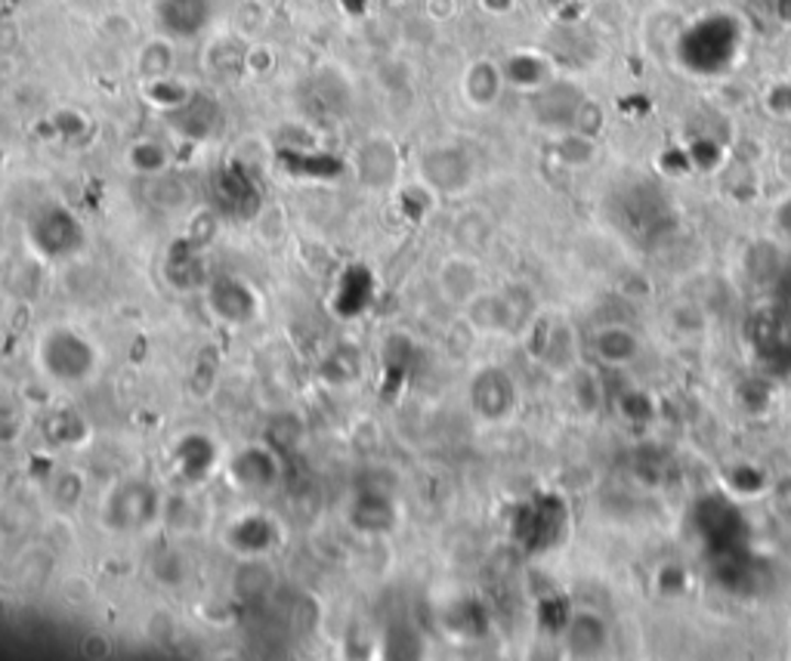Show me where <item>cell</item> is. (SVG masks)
<instances>
[{
    "mask_svg": "<svg viewBox=\"0 0 791 661\" xmlns=\"http://www.w3.org/2000/svg\"><path fill=\"white\" fill-rule=\"evenodd\" d=\"M7 3H25V0H7Z\"/></svg>",
    "mask_w": 791,
    "mask_h": 661,
    "instance_id": "ac0fdd59",
    "label": "cell"
},
{
    "mask_svg": "<svg viewBox=\"0 0 791 661\" xmlns=\"http://www.w3.org/2000/svg\"><path fill=\"white\" fill-rule=\"evenodd\" d=\"M29 245L47 260H71L87 248V229L68 208L47 201L29 216Z\"/></svg>",
    "mask_w": 791,
    "mask_h": 661,
    "instance_id": "7a4b0ae2",
    "label": "cell"
},
{
    "mask_svg": "<svg viewBox=\"0 0 791 661\" xmlns=\"http://www.w3.org/2000/svg\"><path fill=\"white\" fill-rule=\"evenodd\" d=\"M177 458H180V470L189 480H201V473L208 467H214V442H208L204 436H186Z\"/></svg>",
    "mask_w": 791,
    "mask_h": 661,
    "instance_id": "4fadbf2b",
    "label": "cell"
},
{
    "mask_svg": "<svg viewBox=\"0 0 791 661\" xmlns=\"http://www.w3.org/2000/svg\"><path fill=\"white\" fill-rule=\"evenodd\" d=\"M477 279V266L470 264V260H464V257H455V260H448L439 269V288H443L445 298L452 300V303H458V306H470L479 298Z\"/></svg>",
    "mask_w": 791,
    "mask_h": 661,
    "instance_id": "30bf717a",
    "label": "cell"
},
{
    "mask_svg": "<svg viewBox=\"0 0 791 661\" xmlns=\"http://www.w3.org/2000/svg\"><path fill=\"white\" fill-rule=\"evenodd\" d=\"M489 13H508L513 7V0H482Z\"/></svg>",
    "mask_w": 791,
    "mask_h": 661,
    "instance_id": "2e32d148",
    "label": "cell"
},
{
    "mask_svg": "<svg viewBox=\"0 0 791 661\" xmlns=\"http://www.w3.org/2000/svg\"><path fill=\"white\" fill-rule=\"evenodd\" d=\"M97 347L71 325L47 328L37 340L41 371L59 383H83L97 371Z\"/></svg>",
    "mask_w": 791,
    "mask_h": 661,
    "instance_id": "6da1fadb",
    "label": "cell"
},
{
    "mask_svg": "<svg viewBox=\"0 0 791 661\" xmlns=\"http://www.w3.org/2000/svg\"><path fill=\"white\" fill-rule=\"evenodd\" d=\"M161 516V501L155 495V489L148 482H124L109 495L105 504V519L109 529L140 531L152 526Z\"/></svg>",
    "mask_w": 791,
    "mask_h": 661,
    "instance_id": "3957f363",
    "label": "cell"
},
{
    "mask_svg": "<svg viewBox=\"0 0 791 661\" xmlns=\"http://www.w3.org/2000/svg\"><path fill=\"white\" fill-rule=\"evenodd\" d=\"M53 124L59 127V133L63 136H81V133H87V117L81 115V112H75V109H63V112H56L53 115Z\"/></svg>",
    "mask_w": 791,
    "mask_h": 661,
    "instance_id": "9a60e30c",
    "label": "cell"
},
{
    "mask_svg": "<svg viewBox=\"0 0 791 661\" xmlns=\"http://www.w3.org/2000/svg\"><path fill=\"white\" fill-rule=\"evenodd\" d=\"M421 173L430 186L443 189V192H458L470 182V161L464 158L461 149H452V146H443V149H430L421 161Z\"/></svg>",
    "mask_w": 791,
    "mask_h": 661,
    "instance_id": "52a82bcc",
    "label": "cell"
},
{
    "mask_svg": "<svg viewBox=\"0 0 791 661\" xmlns=\"http://www.w3.org/2000/svg\"><path fill=\"white\" fill-rule=\"evenodd\" d=\"M152 16L170 41H192L214 22V0H155Z\"/></svg>",
    "mask_w": 791,
    "mask_h": 661,
    "instance_id": "277c9868",
    "label": "cell"
},
{
    "mask_svg": "<svg viewBox=\"0 0 791 661\" xmlns=\"http://www.w3.org/2000/svg\"><path fill=\"white\" fill-rule=\"evenodd\" d=\"M232 482L247 492H266L279 482V458L269 448H245L230 467Z\"/></svg>",
    "mask_w": 791,
    "mask_h": 661,
    "instance_id": "8992f818",
    "label": "cell"
},
{
    "mask_svg": "<svg viewBox=\"0 0 791 661\" xmlns=\"http://www.w3.org/2000/svg\"><path fill=\"white\" fill-rule=\"evenodd\" d=\"M208 306L214 310L216 318L230 325H250L260 315V298L257 291L238 276H214L208 279Z\"/></svg>",
    "mask_w": 791,
    "mask_h": 661,
    "instance_id": "5b68a950",
    "label": "cell"
},
{
    "mask_svg": "<svg viewBox=\"0 0 791 661\" xmlns=\"http://www.w3.org/2000/svg\"><path fill=\"white\" fill-rule=\"evenodd\" d=\"M127 161L136 173H146V177H158L167 167V149L155 139H140L133 143L127 152Z\"/></svg>",
    "mask_w": 791,
    "mask_h": 661,
    "instance_id": "5bb4252c",
    "label": "cell"
},
{
    "mask_svg": "<svg viewBox=\"0 0 791 661\" xmlns=\"http://www.w3.org/2000/svg\"><path fill=\"white\" fill-rule=\"evenodd\" d=\"M3 189H7V177H3V170H0V199H3Z\"/></svg>",
    "mask_w": 791,
    "mask_h": 661,
    "instance_id": "e0dca14e",
    "label": "cell"
},
{
    "mask_svg": "<svg viewBox=\"0 0 791 661\" xmlns=\"http://www.w3.org/2000/svg\"><path fill=\"white\" fill-rule=\"evenodd\" d=\"M167 117L182 136H192V139H204L220 127V109L204 93H189L186 102H180L174 112H167Z\"/></svg>",
    "mask_w": 791,
    "mask_h": 661,
    "instance_id": "ba28073f",
    "label": "cell"
},
{
    "mask_svg": "<svg viewBox=\"0 0 791 661\" xmlns=\"http://www.w3.org/2000/svg\"><path fill=\"white\" fill-rule=\"evenodd\" d=\"M356 165L363 170V177L368 182H390L396 177V149L390 146V139H368Z\"/></svg>",
    "mask_w": 791,
    "mask_h": 661,
    "instance_id": "8fae6325",
    "label": "cell"
},
{
    "mask_svg": "<svg viewBox=\"0 0 791 661\" xmlns=\"http://www.w3.org/2000/svg\"><path fill=\"white\" fill-rule=\"evenodd\" d=\"M170 68H174V47H170V37H155V41H148L146 47L140 51L136 56V71L143 75V81H161L170 75Z\"/></svg>",
    "mask_w": 791,
    "mask_h": 661,
    "instance_id": "7c38bea8",
    "label": "cell"
},
{
    "mask_svg": "<svg viewBox=\"0 0 791 661\" xmlns=\"http://www.w3.org/2000/svg\"><path fill=\"white\" fill-rule=\"evenodd\" d=\"M501 87H504V71L489 63V59H479L474 66L467 68L464 75V97L474 109H489L501 97Z\"/></svg>",
    "mask_w": 791,
    "mask_h": 661,
    "instance_id": "9c48e42d",
    "label": "cell"
}]
</instances>
